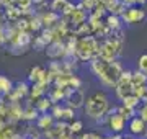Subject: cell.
<instances>
[{"label":"cell","mask_w":147,"mask_h":139,"mask_svg":"<svg viewBox=\"0 0 147 139\" xmlns=\"http://www.w3.org/2000/svg\"><path fill=\"white\" fill-rule=\"evenodd\" d=\"M106 115H108V123H106V126H108V129H110L111 134H121L124 129H126L127 121L116 111V107L110 108Z\"/></svg>","instance_id":"obj_4"},{"label":"cell","mask_w":147,"mask_h":139,"mask_svg":"<svg viewBox=\"0 0 147 139\" xmlns=\"http://www.w3.org/2000/svg\"><path fill=\"white\" fill-rule=\"evenodd\" d=\"M121 139H134V138H131V136H121Z\"/></svg>","instance_id":"obj_22"},{"label":"cell","mask_w":147,"mask_h":139,"mask_svg":"<svg viewBox=\"0 0 147 139\" xmlns=\"http://www.w3.org/2000/svg\"><path fill=\"white\" fill-rule=\"evenodd\" d=\"M136 62H137V70H141V72L147 74V53L141 54V56L136 59Z\"/></svg>","instance_id":"obj_14"},{"label":"cell","mask_w":147,"mask_h":139,"mask_svg":"<svg viewBox=\"0 0 147 139\" xmlns=\"http://www.w3.org/2000/svg\"><path fill=\"white\" fill-rule=\"evenodd\" d=\"M100 0H82V7L87 8V10H93L95 7L98 5Z\"/></svg>","instance_id":"obj_16"},{"label":"cell","mask_w":147,"mask_h":139,"mask_svg":"<svg viewBox=\"0 0 147 139\" xmlns=\"http://www.w3.org/2000/svg\"><path fill=\"white\" fill-rule=\"evenodd\" d=\"M51 11L54 13H61V15H70L74 11V5L69 0H53L51 2Z\"/></svg>","instance_id":"obj_7"},{"label":"cell","mask_w":147,"mask_h":139,"mask_svg":"<svg viewBox=\"0 0 147 139\" xmlns=\"http://www.w3.org/2000/svg\"><path fill=\"white\" fill-rule=\"evenodd\" d=\"M38 128L41 129H51L54 126V123H56V119L53 118V115H47V113H42V115H39L38 116Z\"/></svg>","instance_id":"obj_11"},{"label":"cell","mask_w":147,"mask_h":139,"mask_svg":"<svg viewBox=\"0 0 147 139\" xmlns=\"http://www.w3.org/2000/svg\"><path fill=\"white\" fill-rule=\"evenodd\" d=\"M136 3H137L139 7H144V5L147 3V0H136Z\"/></svg>","instance_id":"obj_21"},{"label":"cell","mask_w":147,"mask_h":139,"mask_svg":"<svg viewBox=\"0 0 147 139\" xmlns=\"http://www.w3.org/2000/svg\"><path fill=\"white\" fill-rule=\"evenodd\" d=\"M131 84L134 88H142V87L147 85V74L141 72V70H132V75H131Z\"/></svg>","instance_id":"obj_9"},{"label":"cell","mask_w":147,"mask_h":139,"mask_svg":"<svg viewBox=\"0 0 147 139\" xmlns=\"http://www.w3.org/2000/svg\"><path fill=\"white\" fill-rule=\"evenodd\" d=\"M90 69L98 77V80L103 87H115L119 80L121 74L124 72V67L121 65L118 59L113 62H106L103 59L96 57L90 62Z\"/></svg>","instance_id":"obj_1"},{"label":"cell","mask_w":147,"mask_h":139,"mask_svg":"<svg viewBox=\"0 0 147 139\" xmlns=\"http://www.w3.org/2000/svg\"><path fill=\"white\" fill-rule=\"evenodd\" d=\"M147 18V11L144 7L134 5V7H127L124 13L121 15V20L126 25H139Z\"/></svg>","instance_id":"obj_3"},{"label":"cell","mask_w":147,"mask_h":139,"mask_svg":"<svg viewBox=\"0 0 147 139\" xmlns=\"http://www.w3.org/2000/svg\"><path fill=\"white\" fill-rule=\"evenodd\" d=\"M141 103H142V102L139 100V96L134 93V95L124 98V100L121 102V105H124V107H127V108H132V110H137V108L141 107Z\"/></svg>","instance_id":"obj_12"},{"label":"cell","mask_w":147,"mask_h":139,"mask_svg":"<svg viewBox=\"0 0 147 139\" xmlns=\"http://www.w3.org/2000/svg\"><path fill=\"white\" fill-rule=\"evenodd\" d=\"M82 128H84V123L82 121H72V123L69 124V133H72V134L80 133Z\"/></svg>","instance_id":"obj_15"},{"label":"cell","mask_w":147,"mask_h":139,"mask_svg":"<svg viewBox=\"0 0 147 139\" xmlns=\"http://www.w3.org/2000/svg\"><path fill=\"white\" fill-rule=\"evenodd\" d=\"M103 139H121V134H108V136H105Z\"/></svg>","instance_id":"obj_20"},{"label":"cell","mask_w":147,"mask_h":139,"mask_svg":"<svg viewBox=\"0 0 147 139\" xmlns=\"http://www.w3.org/2000/svg\"><path fill=\"white\" fill-rule=\"evenodd\" d=\"M105 25H106V28L113 33V31H116V30H121V28H123V20H121V16L108 15L105 18Z\"/></svg>","instance_id":"obj_10"},{"label":"cell","mask_w":147,"mask_h":139,"mask_svg":"<svg viewBox=\"0 0 147 139\" xmlns=\"http://www.w3.org/2000/svg\"><path fill=\"white\" fill-rule=\"evenodd\" d=\"M137 111H139V116L147 123V103H141V107L137 108Z\"/></svg>","instance_id":"obj_18"},{"label":"cell","mask_w":147,"mask_h":139,"mask_svg":"<svg viewBox=\"0 0 147 139\" xmlns=\"http://www.w3.org/2000/svg\"><path fill=\"white\" fill-rule=\"evenodd\" d=\"M31 2H34V3H41V2H44V0H31Z\"/></svg>","instance_id":"obj_23"},{"label":"cell","mask_w":147,"mask_h":139,"mask_svg":"<svg viewBox=\"0 0 147 139\" xmlns=\"http://www.w3.org/2000/svg\"><path fill=\"white\" fill-rule=\"evenodd\" d=\"M85 115L92 119H98L103 115L108 113L110 110V98L106 95L105 90H95L93 93H90L85 98V105H84Z\"/></svg>","instance_id":"obj_2"},{"label":"cell","mask_w":147,"mask_h":139,"mask_svg":"<svg viewBox=\"0 0 147 139\" xmlns=\"http://www.w3.org/2000/svg\"><path fill=\"white\" fill-rule=\"evenodd\" d=\"M142 138H146V139H147V126H146V133H144V136H142Z\"/></svg>","instance_id":"obj_24"},{"label":"cell","mask_w":147,"mask_h":139,"mask_svg":"<svg viewBox=\"0 0 147 139\" xmlns=\"http://www.w3.org/2000/svg\"><path fill=\"white\" fill-rule=\"evenodd\" d=\"M65 102H67V107L72 108V110H77V108H82L85 105V93L80 88H69L65 92Z\"/></svg>","instance_id":"obj_5"},{"label":"cell","mask_w":147,"mask_h":139,"mask_svg":"<svg viewBox=\"0 0 147 139\" xmlns=\"http://www.w3.org/2000/svg\"><path fill=\"white\" fill-rule=\"evenodd\" d=\"M65 46H64L61 41H53L51 44H47V48H46V54L49 56L51 59H56V57H61L62 54H65Z\"/></svg>","instance_id":"obj_8"},{"label":"cell","mask_w":147,"mask_h":139,"mask_svg":"<svg viewBox=\"0 0 147 139\" xmlns=\"http://www.w3.org/2000/svg\"><path fill=\"white\" fill-rule=\"evenodd\" d=\"M146 126H147V123L141 116H137V115L127 121V131H129V134H131V136H137V138H142V136H144Z\"/></svg>","instance_id":"obj_6"},{"label":"cell","mask_w":147,"mask_h":139,"mask_svg":"<svg viewBox=\"0 0 147 139\" xmlns=\"http://www.w3.org/2000/svg\"><path fill=\"white\" fill-rule=\"evenodd\" d=\"M74 116H75V110L67 107V108H64V113H62L61 119H74Z\"/></svg>","instance_id":"obj_17"},{"label":"cell","mask_w":147,"mask_h":139,"mask_svg":"<svg viewBox=\"0 0 147 139\" xmlns=\"http://www.w3.org/2000/svg\"><path fill=\"white\" fill-rule=\"evenodd\" d=\"M121 2H123L126 7H134V5H137L136 0H121Z\"/></svg>","instance_id":"obj_19"},{"label":"cell","mask_w":147,"mask_h":139,"mask_svg":"<svg viewBox=\"0 0 147 139\" xmlns=\"http://www.w3.org/2000/svg\"><path fill=\"white\" fill-rule=\"evenodd\" d=\"M49 107H51V100L46 98V96H41V98L36 102V110L41 113V115H42V113H47Z\"/></svg>","instance_id":"obj_13"}]
</instances>
